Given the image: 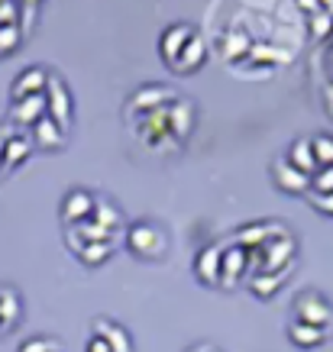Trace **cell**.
I'll list each match as a JSON object with an SVG mask.
<instances>
[{"label":"cell","mask_w":333,"mask_h":352,"mask_svg":"<svg viewBox=\"0 0 333 352\" xmlns=\"http://www.w3.org/2000/svg\"><path fill=\"white\" fill-rule=\"evenodd\" d=\"M165 110H169V136L175 146H182L194 129V104L188 97H175Z\"/></svg>","instance_id":"cell-8"},{"label":"cell","mask_w":333,"mask_h":352,"mask_svg":"<svg viewBox=\"0 0 333 352\" xmlns=\"http://www.w3.org/2000/svg\"><path fill=\"white\" fill-rule=\"evenodd\" d=\"M45 85H49V72L39 68V65H30V68H23L17 81L10 87V100H23V97H36V94H45Z\"/></svg>","instance_id":"cell-12"},{"label":"cell","mask_w":333,"mask_h":352,"mask_svg":"<svg viewBox=\"0 0 333 352\" xmlns=\"http://www.w3.org/2000/svg\"><path fill=\"white\" fill-rule=\"evenodd\" d=\"M23 45V30L20 23H13V26H0V58H7L13 55L17 49Z\"/></svg>","instance_id":"cell-29"},{"label":"cell","mask_w":333,"mask_h":352,"mask_svg":"<svg viewBox=\"0 0 333 352\" xmlns=\"http://www.w3.org/2000/svg\"><path fill=\"white\" fill-rule=\"evenodd\" d=\"M17 3H23V7H26V13H32L39 3H43V0H17Z\"/></svg>","instance_id":"cell-36"},{"label":"cell","mask_w":333,"mask_h":352,"mask_svg":"<svg viewBox=\"0 0 333 352\" xmlns=\"http://www.w3.org/2000/svg\"><path fill=\"white\" fill-rule=\"evenodd\" d=\"M3 139H7V136H3ZM3 139H0V146H3ZM0 165H3V155H0Z\"/></svg>","instance_id":"cell-39"},{"label":"cell","mask_w":333,"mask_h":352,"mask_svg":"<svg viewBox=\"0 0 333 352\" xmlns=\"http://www.w3.org/2000/svg\"><path fill=\"white\" fill-rule=\"evenodd\" d=\"M285 333H288V340L294 342L298 349H321L323 342H327V330L308 327V323H301V320H291Z\"/></svg>","instance_id":"cell-20"},{"label":"cell","mask_w":333,"mask_h":352,"mask_svg":"<svg viewBox=\"0 0 333 352\" xmlns=\"http://www.w3.org/2000/svg\"><path fill=\"white\" fill-rule=\"evenodd\" d=\"M311 152H314V159H317V168H327V165H333V136H327V133H317V136L311 139Z\"/></svg>","instance_id":"cell-28"},{"label":"cell","mask_w":333,"mask_h":352,"mask_svg":"<svg viewBox=\"0 0 333 352\" xmlns=\"http://www.w3.org/2000/svg\"><path fill=\"white\" fill-rule=\"evenodd\" d=\"M308 32H311V39H330L333 32V13L330 10H317L308 16Z\"/></svg>","instance_id":"cell-27"},{"label":"cell","mask_w":333,"mask_h":352,"mask_svg":"<svg viewBox=\"0 0 333 352\" xmlns=\"http://www.w3.org/2000/svg\"><path fill=\"white\" fill-rule=\"evenodd\" d=\"M65 133L55 120H49V117H43L36 126H32V146H39V149H45V152H58L65 146Z\"/></svg>","instance_id":"cell-19"},{"label":"cell","mask_w":333,"mask_h":352,"mask_svg":"<svg viewBox=\"0 0 333 352\" xmlns=\"http://www.w3.org/2000/svg\"><path fill=\"white\" fill-rule=\"evenodd\" d=\"M191 36H194V26H188V23H172V26H165V32L159 36V55L169 68H172V62L182 55V49L188 45Z\"/></svg>","instance_id":"cell-11"},{"label":"cell","mask_w":333,"mask_h":352,"mask_svg":"<svg viewBox=\"0 0 333 352\" xmlns=\"http://www.w3.org/2000/svg\"><path fill=\"white\" fill-rule=\"evenodd\" d=\"M285 233H291L285 223H275V220H259V223L239 226L237 236H233V243L249 252V249H259L262 243H269L272 236H285Z\"/></svg>","instance_id":"cell-5"},{"label":"cell","mask_w":333,"mask_h":352,"mask_svg":"<svg viewBox=\"0 0 333 352\" xmlns=\"http://www.w3.org/2000/svg\"><path fill=\"white\" fill-rule=\"evenodd\" d=\"M243 275H249L246 249H239L237 243L224 245V258H220V288H233Z\"/></svg>","instance_id":"cell-14"},{"label":"cell","mask_w":333,"mask_h":352,"mask_svg":"<svg viewBox=\"0 0 333 352\" xmlns=\"http://www.w3.org/2000/svg\"><path fill=\"white\" fill-rule=\"evenodd\" d=\"M249 45H253V39L246 36V30H230L224 36V62L230 65H243L249 55Z\"/></svg>","instance_id":"cell-23"},{"label":"cell","mask_w":333,"mask_h":352,"mask_svg":"<svg viewBox=\"0 0 333 352\" xmlns=\"http://www.w3.org/2000/svg\"><path fill=\"white\" fill-rule=\"evenodd\" d=\"M330 65H333V49H330Z\"/></svg>","instance_id":"cell-40"},{"label":"cell","mask_w":333,"mask_h":352,"mask_svg":"<svg viewBox=\"0 0 333 352\" xmlns=\"http://www.w3.org/2000/svg\"><path fill=\"white\" fill-rule=\"evenodd\" d=\"M94 194L85 191V188H72V191L62 197V223L65 226H78L85 223L91 210H94Z\"/></svg>","instance_id":"cell-9"},{"label":"cell","mask_w":333,"mask_h":352,"mask_svg":"<svg viewBox=\"0 0 333 352\" xmlns=\"http://www.w3.org/2000/svg\"><path fill=\"white\" fill-rule=\"evenodd\" d=\"M188 352H214V346H201V342H197V346H191Z\"/></svg>","instance_id":"cell-37"},{"label":"cell","mask_w":333,"mask_h":352,"mask_svg":"<svg viewBox=\"0 0 333 352\" xmlns=\"http://www.w3.org/2000/svg\"><path fill=\"white\" fill-rule=\"evenodd\" d=\"M127 249L142 262H159L165 256V249H169V236L152 220H136L127 230Z\"/></svg>","instance_id":"cell-1"},{"label":"cell","mask_w":333,"mask_h":352,"mask_svg":"<svg viewBox=\"0 0 333 352\" xmlns=\"http://www.w3.org/2000/svg\"><path fill=\"white\" fill-rule=\"evenodd\" d=\"M30 152H32V139L20 136V133H10V136L3 139V146H0L3 168H17V165H23V162L30 159Z\"/></svg>","instance_id":"cell-22"},{"label":"cell","mask_w":333,"mask_h":352,"mask_svg":"<svg viewBox=\"0 0 333 352\" xmlns=\"http://www.w3.org/2000/svg\"><path fill=\"white\" fill-rule=\"evenodd\" d=\"M214 352H217V349H214Z\"/></svg>","instance_id":"cell-43"},{"label":"cell","mask_w":333,"mask_h":352,"mask_svg":"<svg viewBox=\"0 0 333 352\" xmlns=\"http://www.w3.org/2000/svg\"><path fill=\"white\" fill-rule=\"evenodd\" d=\"M298 3V10H304V16H311V13H317V10H323L317 0H294Z\"/></svg>","instance_id":"cell-35"},{"label":"cell","mask_w":333,"mask_h":352,"mask_svg":"<svg viewBox=\"0 0 333 352\" xmlns=\"http://www.w3.org/2000/svg\"><path fill=\"white\" fill-rule=\"evenodd\" d=\"M17 352H62V346L55 340H49V336H32V340H26Z\"/></svg>","instance_id":"cell-31"},{"label":"cell","mask_w":333,"mask_h":352,"mask_svg":"<svg viewBox=\"0 0 333 352\" xmlns=\"http://www.w3.org/2000/svg\"><path fill=\"white\" fill-rule=\"evenodd\" d=\"M317 3H321L323 10H330V7H333V0H317Z\"/></svg>","instance_id":"cell-38"},{"label":"cell","mask_w":333,"mask_h":352,"mask_svg":"<svg viewBox=\"0 0 333 352\" xmlns=\"http://www.w3.org/2000/svg\"><path fill=\"white\" fill-rule=\"evenodd\" d=\"M291 58H294L291 49H281V45H272V43H253L246 55V65H253V68H275V65H288Z\"/></svg>","instance_id":"cell-16"},{"label":"cell","mask_w":333,"mask_h":352,"mask_svg":"<svg viewBox=\"0 0 333 352\" xmlns=\"http://www.w3.org/2000/svg\"><path fill=\"white\" fill-rule=\"evenodd\" d=\"M43 117H45V97L43 94L23 97V100H17L10 107V123H17V126L32 129Z\"/></svg>","instance_id":"cell-17"},{"label":"cell","mask_w":333,"mask_h":352,"mask_svg":"<svg viewBox=\"0 0 333 352\" xmlns=\"http://www.w3.org/2000/svg\"><path fill=\"white\" fill-rule=\"evenodd\" d=\"M20 320H23V300L17 294V288L0 285V333H10Z\"/></svg>","instance_id":"cell-18"},{"label":"cell","mask_w":333,"mask_h":352,"mask_svg":"<svg viewBox=\"0 0 333 352\" xmlns=\"http://www.w3.org/2000/svg\"><path fill=\"white\" fill-rule=\"evenodd\" d=\"M172 100H175L172 87H165V85H142V87H136V91L129 94L127 117L136 120L140 113H152V110H159V107H169Z\"/></svg>","instance_id":"cell-4"},{"label":"cell","mask_w":333,"mask_h":352,"mask_svg":"<svg viewBox=\"0 0 333 352\" xmlns=\"http://www.w3.org/2000/svg\"><path fill=\"white\" fill-rule=\"evenodd\" d=\"M85 352H110V346L104 342V336H91V340L85 342Z\"/></svg>","instance_id":"cell-34"},{"label":"cell","mask_w":333,"mask_h":352,"mask_svg":"<svg viewBox=\"0 0 333 352\" xmlns=\"http://www.w3.org/2000/svg\"><path fill=\"white\" fill-rule=\"evenodd\" d=\"M285 159H288V165L304 171V175H314V171H317V159H314V152H311V139H294Z\"/></svg>","instance_id":"cell-24"},{"label":"cell","mask_w":333,"mask_h":352,"mask_svg":"<svg viewBox=\"0 0 333 352\" xmlns=\"http://www.w3.org/2000/svg\"><path fill=\"white\" fill-rule=\"evenodd\" d=\"M45 117L55 120L58 126L68 133V126H72V117H75V104H72V91L65 87L62 78L49 75V85H45Z\"/></svg>","instance_id":"cell-3"},{"label":"cell","mask_w":333,"mask_h":352,"mask_svg":"<svg viewBox=\"0 0 333 352\" xmlns=\"http://www.w3.org/2000/svg\"><path fill=\"white\" fill-rule=\"evenodd\" d=\"M87 220H94L97 226H104V230H110V233H117L120 226H123L120 210L110 201H104V197H97V201H94V210H91V217H87Z\"/></svg>","instance_id":"cell-25"},{"label":"cell","mask_w":333,"mask_h":352,"mask_svg":"<svg viewBox=\"0 0 333 352\" xmlns=\"http://www.w3.org/2000/svg\"><path fill=\"white\" fill-rule=\"evenodd\" d=\"M291 310H294V320L308 323V327H321V330H330L333 327V300L314 288L294 294Z\"/></svg>","instance_id":"cell-2"},{"label":"cell","mask_w":333,"mask_h":352,"mask_svg":"<svg viewBox=\"0 0 333 352\" xmlns=\"http://www.w3.org/2000/svg\"><path fill=\"white\" fill-rule=\"evenodd\" d=\"M114 249H117V243H85L81 249H78L75 256L85 262V265H104L110 256H114Z\"/></svg>","instance_id":"cell-26"},{"label":"cell","mask_w":333,"mask_h":352,"mask_svg":"<svg viewBox=\"0 0 333 352\" xmlns=\"http://www.w3.org/2000/svg\"><path fill=\"white\" fill-rule=\"evenodd\" d=\"M91 330L94 336H104V342L110 346V352H136L133 349V336H129L127 327H120L117 320H110V317H94L91 320Z\"/></svg>","instance_id":"cell-13"},{"label":"cell","mask_w":333,"mask_h":352,"mask_svg":"<svg viewBox=\"0 0 333 352\" xmlns=\"http://www.w3.org/2000/svg\"><path fill=\"white\" fill-rule=\"evenodd\" d=\"M220 258H224V243H207L194 256V278L207 288H217L220 285Z\"/></svg>","instance_id":"cell-7"},{"label":"cell","mask_w":333,"mask_h":352,"mask_svg":"<svg viewBox=\"0 0 333 352\" xmlns=\"http://www.w3.org/2000/svg\"><path fill=\"white\" fill-rule=\"evenodd\" d=\"M0 3H3V0H0Z\"/></svg>","instance_id":"cell-42"},{"label":"cell","mask_w":333,"mask_h":352,"mask_svg":"<svg viewBox=\"0 0 333 352\" xmlns=\"http://www.w3.org/2000/svg\"><path fill=\"white\" fill-rule=\"evenodd\" d=\"M308 197H311V207H317L321 214L333 217V191L330 194H314V191H308Z\"/></svg>","instance_id":"cell-32"},{"label":"cell","mask_w":333,"mask_h":352,"mask_svg":"<svg viewBox=\"0 0 333 352\" xmlns=\"http://www.w3.org/2000/svg\"><path fill=\"white\" fill-rule=\"evenodd\" d=\"M207 62V43L194 32L191 39H188V45L182 49V55L172 62V72H178V75H194L197 68H204Z\"/></svg>","instance_id":"cell-15"},{"label":"cell","mask_w":333,"mask_h":352,"mask_svg":"<svg viewBox=\"0 0 333 352\" xmlns=\"http://www.w3.org/2000/svg\"><path fill=\"white\" fill-rule=\"evenodd\" d=\"M288 272H259V275H249V291H253V298H259V300L275 298L281 291V285H285Z\"/></svg>","instance_id":"cell-21"},{"label":"cell","mask_w":333,"mask_h":352,"mask_svg":"<svg viewBox=\"0 0 333 352\" xmlns=\"http://www.w3.org/2000/svg\"><path fill=\"white\" fill-rule=\"evenodd\" d=\"M17 7H20L17 0H3V3H0V26H13V23H20L17 20Z\"/></svg>","instance_id":"cell-33"},{"label":"cell","mask_w":333,"mask_h":352,"mask_svg":"<svg viewBox=\"0 0 333 352\" xmlns=\"http://www.w3.org/2000/svg\"><path fill=\"white\" fill-rule=\"evenodd\" d=\"M330 39H333V32H330Z\"/></svg>","instance_id":"cell-41"},{"label":"cell","mask_w":333,"mask_h":352,"mask_svg":"<svg viewBox=\"0 0 333 352\" xmlns=\"http://www.w3.org/2000/svg\"><path fill=\"white\" fill-rule=\"evenodd\" d=\"M311 191L314 194H330L333 191V165L314 171L311 175Z\"/></svg>","instance_id":"cell-30"},{"label":"cell","mask_w":333,"mask_h":352,"mask_svg":"<svg viewBox=\"0 0 333 352\" xmlns=\"http://www.w3.org/2000/svg\"><path fill=\"white\" fill-rule=\"evenodd\" d=\"M272 178L279 184V191L294 194V197H301V194L311 191V175H304V171H298L294 165H288V159L272 162Z\"/></svg>","instance_id":"cell-10"},{"label":"cell","mask_w":333,"mask_h":352,"mask_svg":"<svg viewBox=\"0 0 333 352\" xmlns=\"http://www.w3.org/2000/svg\"><path fill=\"white\" fill-rule=\"evenodd\" d=\"M136 129H140L142 142H146L149 149L175 146L172 136H169V110H165V107L152 110V113H142V123H136Z\"/></svg>","instance_id":"cell-6"}]
</instances>
